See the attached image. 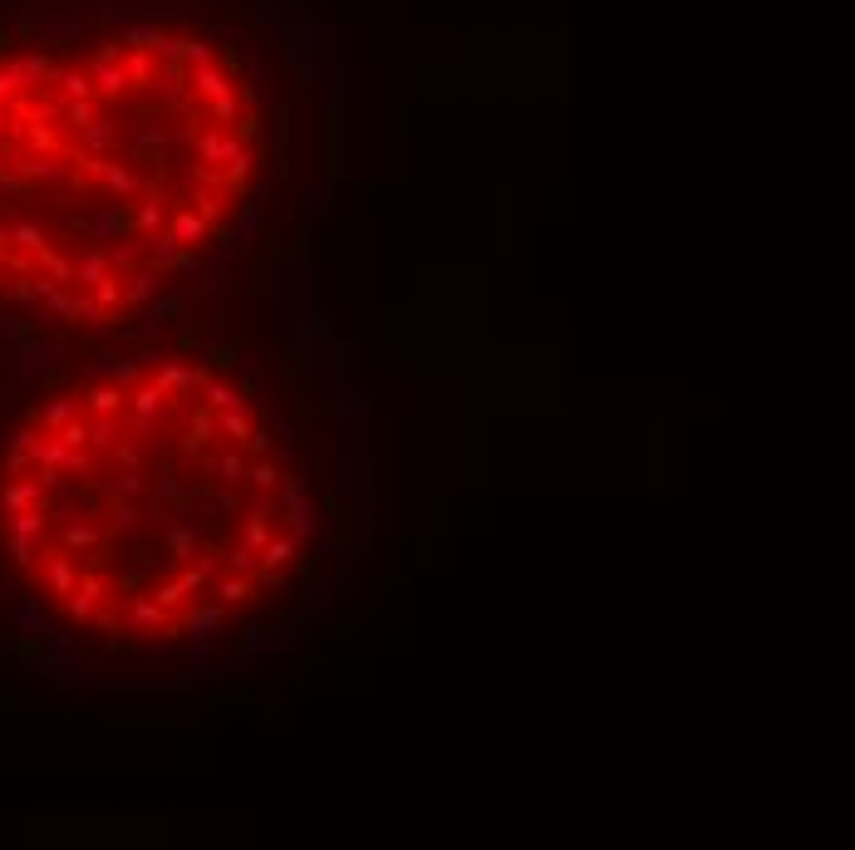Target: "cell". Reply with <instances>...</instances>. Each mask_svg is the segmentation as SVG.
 Returning <instances> with one entry per match:
<instances>
[{"label":"cell","mask_w":855,"mask_h":850,"mask_svg":"<svg viewBox=\"0 0 855 850\" xmlns=\"http://www.w3.org/2000/svg\"><path fill=\"white\" fill-rule=\"evenodd\" d=\"M0 561L109 654H192L295 605L320 561L300 433L236 364L148 354L30 403L0 448Z\"/></svg>","instance_id":"1"},{"label":"cell","mask_w":855,"mask_h":850,"mask_svg":"<svg viewBox=\"0 0 855 850\" xmlns=\"http://www.w3.org/2000/svg\"><path fill=\"white\" fill-rule=\"evenodd\" d=\"M276 163L256 69L192 25L0 50V310L148 315L251 222Z\"/></svg>","instance_id":"2"}]
</instances>
